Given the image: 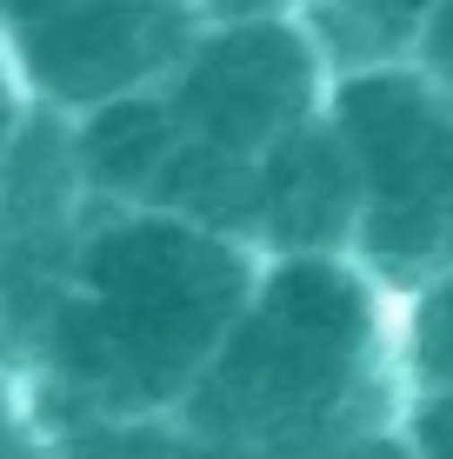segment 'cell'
Returning <instances> with one entry per match:
<instances>
[{
    "label": "cell",
    "instance_id": "1",
    "mask_svg": "<svg viewBox=\"0 0 453 459\" xmlns=\"http://www.w3.org/2000/svg\"><path fill=\"white\" fill-rule=\"evenodd\" d=\"M254 273L260 253L233 233L93 200L67 280L21 359L40 413H180Z\"/></svg>",
    "mask_w": 453,
    "mask_h": 459
},
{
    "label": "cell",
    "instance_id": "2",
    "mask_svg": "<svg viewBox=\"0 0 453 459\" xmlns=\"http://www.w3.org/2000/svg\"><path fill=\"white\" fill-rule=\"evenodd\" d=\"M407 400L400 293L353 253H274L180 420L267 459H314L400 420Z\"/></svg>",
    "mask_w": 453,
    "mask_h": 459
},
{
    "label": "cell",
    "instance_id": "3",
    "mask_svg": "<svg viewBox=\"0 0 453 459\" xmlns=\"http://www.w3.org/2000/svg\"><path fill=\"white\" fill-rule=\"evenodd\" d=\"M327 120L353 160V260L394 293L453 266V100L420 60L340 67Z\"/></svg>",
    "mask_w": 453,
    "mask_h": 459
},
{
    "label": "cell",
    "instance_id": "4",
    "mask_svg": "<svg viewBox=\"0 0 453 459\" xmlns=\"http://www.w3.org/2000/svg\"><path fill=\"white\" fill-rule=\"evenodd\" d=\"M327 87H334V67L301 13L200 27L180 67L161 81L180 134L233 160H260L274 140L307 126L327 107Z\"/></svg>",
    "mask_w": 453,
    "mask_h": 459
},
{
    "label": "cell",
    "instance_id": "5",
    "mask_svg": "<svg viewBox=\"0 0 453 459\" xmlns=\"http://www.w3.org/2000/svg\"><path fill=\"white\" fill-rule=\"evenodd\" d=\"M200 34L194 0H81L7 27V54L27 100L54 114H87L100 100L161 87Z\"/></svg>",
    "mask_w": 453,
    "mask_h": 459
},
{
    "label": "cell",
    "instance_id": "6",
    "mask_svg": "<svg viewBox=\"0 0 453 459\" xmlns=\"http://www.w3.org/2000/svg\"><path fill=\"white\" fill-rule=\"evenodd\" d=\"M361 186L327 107L260 153V260L274 253H353Z\"/></svg>",
    "mask_w": 453,
    "mask_h": 459
},
{
    "label": "cell",
    "instance_id": "7",
    "mask_svg": "<svg viewBox=\"0 0 453 459\" xmlns=\"http://www.w3.org/2000/svg\"><path fill=\"white\" fill-rule=\"evenodd\" d=\"M74 120V160H81V180L93 200L107 207H147L161 167L174 160L180 147V120L167 107L161 87L120 93V100H100Z\"/></svg>",
    "mask_w": 453,
    "mask_h": 459
},
{
    "label": "cell",
    "instance_id": "8",
    "mask_svg": "<svg viewBox=\"0 0 453 459\" xmlns=\"http://www.w3.org/2000/svg\"><path fill=\"white\" fill-rule=\"evenodd\" d=\"M400 359L414 393H453V266L400 293Z\"/></svg>",
    "mask_w": 453,
    "mask_h": 459
},
{
    "label": "cell",
    "instance_id": "9",
    "mask_svg": "<svg viewBox=\"0 0 453 459\" xmlns=\"http://www.w3.org/2000/svg\"><path fill=\"white\" fill-rule=\"evenodd\" d=\"M0 459H60V439L34 400V379L13 359H0Z\"/></svg>",
    "mask_w": 453,
    "mask_h": 459
},
{
    "label": "cell",
    "instance_id": "10",
    "mask_svg": "<svg viewBox=\"0 0 453 459\" xmlns=\"http://www.w3.org/2000/svg\"><path fill=\"white\" fill-rule=\"evenodd\" d=\"M400 420H407L414 459H453V393H414Z\"/></svg>",
    "mask_w": 453,
    "mask_h": 459
},
{
    "label": "cell",
    "instance_id": "11",
    "mask_svg": "<svg viewBox=\"0 0 453 459\" xmlns=\"http://www.w3.org/2000/svg\"><path fill=\"white\" fill-rule=\"evenodd\" d=\"M414 60L433 74V87L453 100V0H433V13L420 21V40H414Z\"/></svg>",
    "mask_w": 453,
    "mask_h": 459
},
{
    "label": "cell",
    "instance_id": "12",
    "mask_svg": "<svg viewBox=\"0 0 453 459\" xmlns=\"http://www.w3.org/2000/svg\"><path fill=\"white\" fill-rule=\"evenodd\" d=\"M314 459H414V439H407V420H387V426L353 433V439H340V446H327Z\"/></svg>",
    "mask_w": 453,
    "mask_h": 459
},
{
    "label": "cell",
    "instance_id": "13",
    "mask_svg": "<svg viewBox=\"0 0 453 459\" xmlns=\"http://www.w3.org/2000/svg\"><path fill=\"white\" fill-rule=\"evenodd\" d=\"M27 87H21V74H13V54H7V40H0V167H7V153H13V134H21V120H27Z\"/></svg>",
    "mask_w": 453,
    "mask_h": 459
},
{
    "label": "cell",
    "instance_id": "14",
    "mask_svg": "<svg viewBox=\"0 0 453 459\" xmlns=\"http://www.w3.org/2000/svg\"><path fill=\"white\" fill-rule=\"evenodd\" d=\"M161 459H267L254 446H233V439H213V433H194L187 420H174V439H167Z\"/></svg>",
    "mask_w": 453,
    "mask_h": 459
},
{
    "label": "cell",
    "instance_id": "15",
    "mask_svg": "<svg viewBox=\"0 0 453 459\" xmlns=\"http://www.w3.org/2000/svg\"><path fill=\"white\" fill-rule=\"evenodd\" d=\"M60 7H81V0H0V34L40 21V13H60Z\"/></svg>",
    "mask_w": 453,
    "mask_h": 459
},
{
    "label": "cell",
    "instance_id": "16",
    "mask_svg": "<svg viewBox=\"0 0 453 459\" xmlns=\"http://www.w3.org/2000/svg\"><path fill=\"white\" fill-rule=\"evenodd\" d=\"M287 7H293V13H301V7H314V0H287Z\"/></svg>",
    "mask_w": 453,
    "mask_h": 459
}]
</instances>
